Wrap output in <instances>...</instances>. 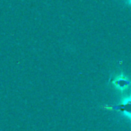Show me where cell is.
I'll use <instances>...</instances> for the list:
<instances>
[{
  "instance_id": "obj_1",
  "label": "cell",
  "mask_w": 131,
  "mask_h": 131,
  "mask_svg": "<svg viewBox=\"0 0 131 131\" xmlns=\"http://www.w3.org/2000/svg\"><path fill=\"white\" fill-rule=\"evenodd\" d=\"M112 83L115 85V87L118 88V90H121V91L127 89V88L129 86L128 79H127L124 75H117V77L114 78V80L112 81Z\"/></svg>"
}]
</instances>
